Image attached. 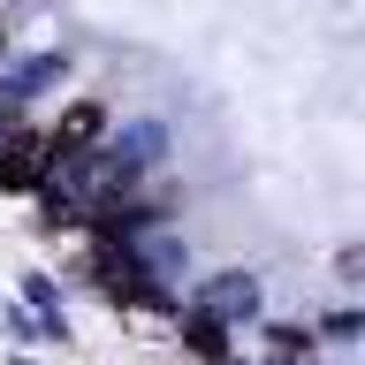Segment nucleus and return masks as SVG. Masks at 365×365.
<instances>
[{"mask_svg": "<svg viewBox=\"0 0 365 365\" xmlns=\"http://www.w3.org/2000/svg\"><path fill=\"white\" fill-rule=\"evenodd\" d=\"M91 137H99V107H68L61 130H53V145H61V153H76V145H91Z\"/></svg>", "mask_w": 365, "mask_h": 365, "instance_id": "nucleus-1", "label": "nucleus"}]
</instances>
